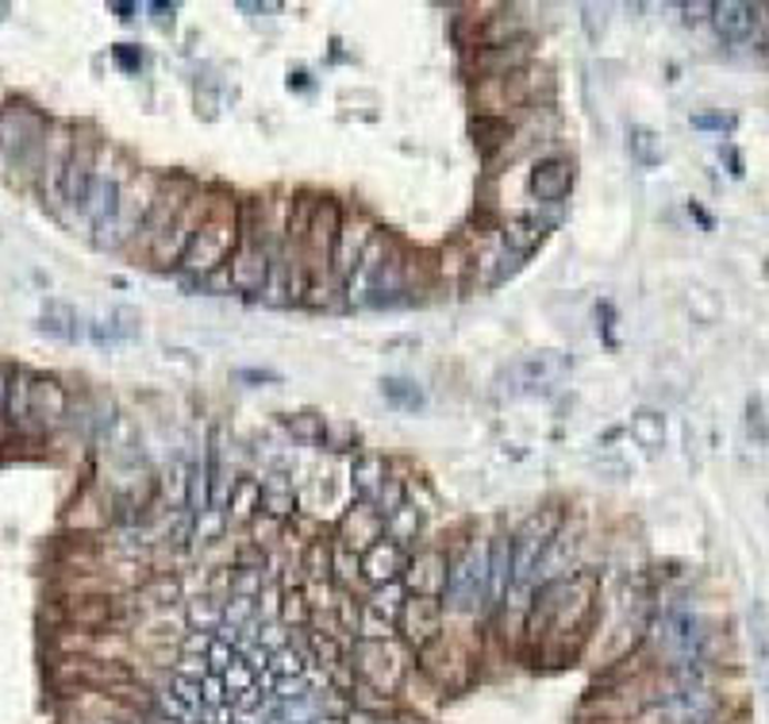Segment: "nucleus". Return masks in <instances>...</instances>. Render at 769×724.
Returning <instances> with one entry per match:
<instances>
[{
  "instance_id": "nucleus-1",
  "label": "nucleus",
  "mask_w": 769,
  "mask_h": 724,
  "mask_svg": "<svg viewBox=\"0 0 769 724\" xmlns=\"http://www.w3.org/2000/svg\"><path fill=\"white\" fill-rule=\"evenodd\" d=\"M239 200L228 193H205V216L197 224V236H193L189 251L181 259V270L197 273V278H212L216 270L228 267L235 244H239Z\"/></svg>"
},
{
  "instance_id": "nucleus-2",
  "label": "nucleus",
  "mask_w": 769,
  "mask_h": 724,
  "mask_svg": "<svg viewBox=\"0 0 769 724\" xmlns=\"http://www.w3.org/2000/svg\"><path fill=\"white\" fill-rule=\"evenodd\" d=\"M273 251H278V247H270L262 200H247V205L239 208V244H235V251L228 259V286L235 293H266Z\"/></svg>"
},
{
  "instance_id": "nucleus-3",
  "label": "nucleus",
  "mask_w": 769,
  "mask_h": 724,
  "mask_svg": "<svg viewBox=\"0 0 769 724\" xmlns=\"http://www.w3.org/2000/svg\"><path fill=\"white\" fill-rule=\"evenodd\" d=\"M485 606H489V544H469L458 559H450L447 609L469 617Z\"/></svg>"
},
{
  "instance_id": "nucleus-4",
  "label": "nucleus",
  "mask_w": 769,
  "mask_h": 724,
  "mask_svg": "<svg viewBox=\"0 0 769 724\" xmlns=\"http://www.w3.org/2000/svg\"><path fill=\"white\" fill-rule=\"evenodd\" d=\"M554 90V77L547 66H523L520 74L497 77V82H481L474 90V101H481L485 108L477 116H500L505 108H531L542 93Z\"/></svg>"
},
{
  "instance_id": "nucleus-5",
  "label": "nucleus",
  "mask_w": 769,
  "mask_h": 724,
  "mask_svg": "<svg viewBox=\"0 0 769 724\" xmlns=\"http://www.w3.org/2000/svg\"><path fill=\"white\" fill-rule=\"evenodd\" d=\"M339 224L343 213L331 197L315 200L312 224L304 236V273H308V293H320V281L328 286V273L335 267V244H339Z\"/></svg>"
},
{
  "instance_id": "nucleus-6",
  "label": "nucleus",
  "mask_w": 769,
  "mask_h": 724,
  "mask_svg": "<svg viewBox=\"0 0 769 724\" xmlns=\"http://www.w3.org/2000/svg\"><path fill=\"white\" fill-rule=\"evenodd\" d=\"M654 643H658V655L669 666H689L700 663L704 655V624L689 606H669L662 609L658 624H654Z\"/></svg>"
},
{
  "instance_id": "nucleus-7",
  "label": "nucleus",
  "mask_w": 769,
  "mask_h": 724,
  "mask_svg": "<svg viewBox=\"0 0 769 724\" xmlns=\"http://www.w3.org/2000/svg\"><path fill=\"white\" fill-rule=\"evenodd\" d=\"M354 674H358L362 686L377 690V694H393L404 679V655L393 640H366L358 635L354 640Z\"/></svg>"
},
{
  "instance_id": "nucleus-8",
  "label": "nucleus",
  "mask_w": 769,
  "mask_h": 724,
  "mask_svg": "<svg viewBox=\"0 0 769 724\" xmlns=\"http://www.w3.org/2000/svg\"><path fill=\"white\" fill-rule=\"evenodd\" d=\"M396 629L404 632V640L416 651L432 648L443 632V601L427 598V593H408L401 613H396Z\"/></svg>"
},
{
  "instance_id": "nucleus-9",
  "label": "nucleus",
  "mask_w": 769,
  "mask_h": 724,
  "mask_svg": "<svg viewBox=\"0 0 769 724\" xmlns=\"http://www.w3.org/2000/svg\"><path fill=\"white\" fill-rule=\"evenodd\" d=\"M565 374H570V355H562V351H531V355L516 359L505 377L512 382L516 393H531L562 382Z\"/></svg>"
},
{
  "instance_id": "nucleus-10",
  "label": "nucleus",
  "mask_w": 769,
  "mask_h": 724,
  "mask_svg": "<svg viewBox=\"0 0 769 724\" xmlns=\"http://www.w3.org/2000/svg\"><path fill=\"white\" fill-rule=\"evenodd\" d=\"M43 135H46V120L35 108H28V104H8L0 112V151H8V155L15 158L28 155Z\"/></svg>"
},
{
  "instance_id": "nucleus-11",
  "label": "nucleus",
  "mask_w": 769,
  "mask_h": 724,
  "mask_svg": "<svg viewBox=\"0 0 769 724\" xmlns=\"http://www.w3.org/2000/svg\"><path fill=\"white\" fill-rule=\"evenodd\" d=\"M474 74H481V82H497V77L520 74L523 66H531V39H516V43L500 46H477L474 59H469Z\"/></svg>"
},
{
  "instance_id": "nucleus-12",
  "label": "nucleus",
  "mask_w": 769,
  "mask_h": 724,
  "mask_svg": "<svg viewBox=\"0 0 769 724\" xmlns=\"http://www.w3.org/2000/svg\"><path fill=\"white\" fill-rule=\"evenodd\" d=\"M377 540H385V513L374 501H354L339 520V544L362 555Z\"/></svg>"
},
{
  "instance_id": "nucleus-13",
  "label": "nucleus",
  "mask_w": 769,
  "mask_h": 724,
  "mask_svg": "<svg viewBox=\"0 0 769 724\" xmlns=\"http://www.w3.org/2000/svg\"><path fill=\"white\" fill-rule=\"evenodd\" d=\"M447 575H450V559L439 547H419L416 555H408V567H404L408 590L427 593V598H443L447 593Z\"/></svg>"
},
{
  "instance_id": "nucleus-14",
  "label": "nucleus",
  "mask_w": 769,
  "mask_h": 724,
  "mask_svg": "<svg viewBox=\"0 0 769 724\" xmlns=\"http://www.w3.org/2000/svg\"><path fill=\"white\" fill-rule=\"evenodd\" d=\"M528 189L539 205H562L573 189V158H565V155L539 158L536 170H531V178H528Z\"/></svg>"
},
{
  "instance_id": "nucleus-15",
  "label": "nucleus",
  "mask_w": 769,
  "mask_h": 724,
  "mask_svg": "<svg viewBox=\"0 0 769 724\" xmlns=\"http://www.w3.org/2000/svg\"><path fill=\"white\" fill-rule=\"evenodd\" d=\"M374 224L366 220V216L354 213L351 220L339 224V244H335V267H331V273H335L339 281H351L354 267L362 262V255H366L370 239H374Z\"/></svg>"
},
{
  "instance_id": "nucleus-16",
  "label": "nucleus",
  "mask_w": 769,
  "mask_h": 724,
  "mask_svg": "<svg viewBox=\"0 0 769 724\" xmlns=\"http://www.w3.org/2000/svg\"><path fill=\"white\" fill-rule=\"evenodd\" d=\"M758 15H762V4L724 0V4H711V28L724 43H747L758 31Z\"/></svg>"
},
{
  "instance_id": "nucleus-17",
  "label": "nucleus",
  "mask_w": 769,
  "mask_h": 724,
  "mask_svg": "<svg viewBox=\"0 0 769 724\" xmlns=\"http://www.w3.org/2000/svg\"><path fill=\"white\" fill-rule=\"evenodd\" d=\"M119 208H124V182H119L116 174H96V182H93V189H89L81 213L89 216L93 228H104V224L116 220Z\"/></svg>"
},
{
  "instance_id": "nucleus-18",
  "label": "nucleus",
  "mask_w": 769,
  "mask_h": 724,
  "mask_svg": "<svg viewBox=\"0 0 769 724\" xmlns=\"http://www.w3.org/2000/svg\"><path fill=\"white\" fill-rule=\"evenodd\" d=\"M408 567V547L393 540H377L370 551H362V578H370L374 586H388L404 575Z\"/></svg>"
},
{
  "instance_id": "nucleus-19",
  "label": "nucleus",
  "mask_w": 769,
  "mask_h": 724,
  "mask_svg": "<svg viewBox=\"0 0 769 724\" xmlns=\"http://www.w3.org/2000/svg\"><path fill=\"white\" fill-rule=\"evenodd\" d=\"M96 182V163H93V143H81V147H74V155L62 163V197L70 200V205H85L89 189H93Z\"/></svg>"
},
{
  "instance_id": "nucleus-20",
  "label": "nucleus",
  "mask_w": 769,
  "mask_h": 724,
  "mask_svg": "<svg viewBox=\"0 0 769 724\" xmlns=\"http://www.w3.org/2000/svg\"><path fill=\"white\" fill-rule=\"evenodd\" d=\"M747 640H750V655H755L758 686H762L766 710H769V609L762 598H755L747 609Z\"/></svg>"
},
{
  "instance_id": "nucleus-21",
  "label": "nucleus",
  "mask_w": 769,
  "mask_h": 724,
  "mask_svg": "<svg viewBox=\"0 0 769 724\" xmlns=\"http://www.w3.org/2000/svg\"><path fill=\"white\" fill-rule=\"evenodd\" d=\"M66 390H62L59 382H51V377H35V382L28 385V416H35V421L51 424L59 421V416H66Z\"/></svg>"
},
{
  "instance_id": "nucleus-22",
  "label": "nucleus",
  "mask_w": 769,
  "mask_h": 724,
  "mask_svg": "<svg viewBox=\"0 0 769 724\" xmlns=\"http://www.w3.org/2000/svg\"><path fill=\"white\" fill-rule=\"evenodd\" d=\"M469 135H474V143H477V151L485 155V163H492V158H497L500 151L512 143L516 124L508 116H474Z\"/></svg>"
},
{
  "instance_id": "nucleus-23",
  "label": "nucleus",
  "mask_w": 769,
  "mask_h": 724,
  "mask_svg": "<svg viewBox=\"0 0 769 724\" xmlns=\"http://www.w3.org/2000/svg\"><path fill=\"white\" fill-rule=\"evenodd\" d=\"M512 593V536H497L489 540V606Z\"/></svg>"
},
{
  "instance_id": "nucleus-24",
  "label": "nucleus",
  "mask_w": 769,
  "mask_h": 724,
  "mask_svg": "<svg viewBox=\"0 0 769 724\" xmlns=\"http://www.w3.org/2000/svg\"><path fill=\"white\" fill-rule=\"evenodd\" d=\"M351 482H354V494H358V501H374L385 494L388 486V463L382 455H358L351 466Z\"/></svg>"
},
{
  "instance_id": "nucleus-25",
  "label": "nucleus",
  "mask_w": 769,
  "mask_h": 724,
  "mask_svg": "<svg viewBox=\"0 0 769 724\" xmlns=\"http://www.w3.org/2000/svg\"><path fill=\"white\" fill-rule=\"evenodd\" d=\"M547 231H550V220H539V216H520V220H508L505 228H500V239H505V251L528 259L542 239H547Z\"/></svg>"
},
{
  "instance_id": "nucleus-26",
  "label": "nucleus",
  "mask_w": 769,
  "mask_h": 724,
  "mask_svg": "<svg viewBox=\"0 0 769 724\" xmlns=\"http://www.w3.org/2000/svg\"><path fill=\"white\" fill-rule=\"evenodd\" d=\"M39 328H43L46 335H54V340H62V343H77L81 335H85L77 309H74V304H66V301H46L43 312H39Z\"/></svg>"
},
{
  "instance_id": "nucleus-27",
  "label": "nucleus",
  "mask_w": 769,
  "mask_h": 724,
  "mask_svg": "<svg viewBox=\"0 0 769 724\" xmlns=\"http://www.w3.org/2000/svg\"><path fill=\"white\" fill-rule=\"evenodd\" d=\"M139 312L127 309V304H116V309H108V317L96 320L93 324V340L96 343H132L139 340Z\"/></svg>"
},
{
  "instance_id": "nucleus-28",
  "label": "nucleus",
  "mask_w": 769,
  "mask_h": 724,
  "mask_svg": "<svg viewBox=\"0 0 769 724\" xmlns=\"http://www.w3.org/2000/svg\"><path fill=\"white\" fill-rule=\"evenodd\" d=\"M419 528H424V513H419L412 501H401V505H396V509L385 517V540L408 547V544H416Z\"/></svg>"
},
{
  "instance_id": "nucleus-29",
  "label": "nucleus",
  "mask_w": 769,
  "mask_h": 724,
  "mask_svg": "<svg viewBox=\"0 0 769 724\" xmlns=\"http://www.w3.org/2000/svg\"><path fill=\"white\" fill-rule=\"evenodd\" d=\"M382 397H385L393 408H401V413H416V408L427 405V393L419 390V385L412 382V377H401V374L382 377Z\"/></svg>"
},
{
  "instance_id": "nucleus-30",
  "label": "nucleus",
  "mask_w": 769,
  "mask_h": 724,
  "mask_svg": "<svg viewBox=\"0 0 769 724\" xmlns=\"http://www.w3.org/2000/svg\"><path fill=\"white\" fill-rule=\"evenodd\" d=\"M262 509V482L258 478H235V486H231V497H228V513H231V520H250L254 513Z\"/></svg>"
},
{
  "instance_id": "nucleus-31",
  "label": "nucleus",
  "mask_w": 769,
  "mask_h": 724,
  "mask_svg": "<svg viewBox=\"0 0 769 724\" xmlns=\"http://www.w3.org/2000/svg\"><path fill=\"white\" fill-rule=\"evenodd\" d=\"M631 436H635V444L646 447V452H658V447L666 444V416L654 413V408H638V413L631 416Z\"/></svg>"
},
{
  "instance_id": "nucleus-32",
  "label": "nucleus",
  "mask_w": 769,
  "mask_h": 724,
  "mask_svg": "<svg viewBox=\"0 0 769 724\" xmlns=\"http://www.w3.org/2000/svg\"><path fill=\"white\" fill-rule=\"evenodd\" d=\"M627 151L638 166H658L662 163V135L646 124H635L627 132Z\"/></svg>"
},
{
  "instance_id": "nucleus-33",
  "label": "nucleus",
  "mask_w": 769,
  "mask_h": 724,
  "mask_svg": "<svg viewBox=\"0 0 769 724\" xmlns=\"http://www.w3.org/2000/svg\"><path fill=\"white\" fill-rule=\"evenodd\" d=\"M262 513L273 520H285L297 513V494L293 486H285V482H278V474H273L270 482H262Z\"/></svg>"
},
{
  "instance_id": "nucleus-34",
  "label": "nucleus",
  "mask_w": 769,
  "mask_h": 724,
  "mask_svg": "<svg viewBox=\"0 0 769 724\" xmlns=\"http://www.w3.org/2000/svg\"><path fill=\"white\" fill-rule=\"evenodd\" d=\"M281 428H285L293 439H301V444H323V428H328V421L315 413H293V416H281Z\"/></svg>"
},
{
  "instance_id": "nucleus-35",
  "label": "nucleus",
  "mask_w": 769,
  "mask_h": 724,
  "mask_svg": "<svg viewBox=\"0 0 769 724\" xmlns=\"http://www.w3.org/2000/svg\"><path fill=\"white\" fill-rule=\"evenodd\" d=\"M401 606H404V598H401V586H396V582H388V586H374V593H370V601H366L370 613H377V617H382V621H388V624L396 621V613H401Z\"/></svg>"
},
{
  "instance_id": "nucleus-36",
  "label": "nucleus",
  "mask_w": 769,
  "mask_h": 724,
  "mask_svg": "<svg viewBox=\"0 0 769 724\" xmlns=\"http://www.w3.org/2000/svg\"><path fill=\"white\" fill-rule=\"evenodd\" d=\"M331 570H335L339 582H354V578H362V555L351 551V547L335 544L331 547Z\"/></svg>"
},
{
  "instance_id": "nucleus-37",
  "label": "nucleus",
  "mask_w": 769,
  "mask_h": 724,
  "mask_svg": "<svg viewBox=\"0 0 769 724\" xmlns=\"http://www.w3.org/2000/svg\"><path fill=\"white\" fill-rule=\"evenodd\" d=\"M747 432L755 444H766L769 439V421H766V401L762 393H750L747 397Z\"/></svg>"
},
{
  "instance_id": "nucleus-38",
  "label": "nucleus",
  "mask_w": 769,
  "mask_h": 724,
  "mask_svg": "<svg viewBox=\"0 0 769 724\" xmlns=\"http://www.w3.org/2000/svg\"><path fill=\"white\" fill-rule=\"evenodd\" d=\"M354 444H358V432H354V424L328 421V428H323V447H331V452H351Z\"/></svg>"
},
{
  "instance_id": "nucleus-39",
  "label": "nucleus",
  "mask_w": 769,
  "mask_h": 724,
  "mask_svg": "<svg viewBox=\"0 0 769 724\" xmlns=\"http://www.w3.org/2000/svg\"><path fill=\"white\" fill-rule=\"evenodd\" d=\"M281 621L293 624V629H304V624H308L304 590H285V593H281Z\"/></svg>"
},
{
  "instance_id": "nucleus-40",
  "label": "nucleus",
  "mask_w": 769,
  "mask_h": 724,
  "mask_svg": "<svg viewBox=\"0 0 769 724\" xmlns=\"http://www.w3.org/2000/svg\"><path fill=\"white\" fill-rule=\"evenodd\" d=\"M331 547L335 544H312V551H308V570H312V578H323V582L331 578Z\"/></svg>"
},
{
  "instance_id": "nucleus-41",
  "label": "nucleus",
  "mask_w": 769,
  "mask_h": 724,
  "mask_svg": "<svg viewBox=\"0 0 769 724\" xmlns=\"http://www.w3.org/2000/svg\"><path fill=\"white\" fill-rule=\"evenodd\" d=\"M581 12H585V31H589V39H593V43H601V35H604V8L585 4Z\"/></svg>"
},
{
  "instance_id": "nucleus-42",
  "label": "nucleus",
  "mask_w": 769,
  "mask_h": 724,
  "mask_svg": "<svg viewBox=\"0 0 769 724\" xmlns=\"http://www.w3.org/2000/svg\"><path fill=\"white\" fill-rule=\"evenodd\" d=\"M693 127H700V132H731L735 120L731 116H693Z\"/></svg>"
},
{
  "instance_id": "nucleus-43",
  "label": "nucleus",
  "mask_w": 769,
  "mask_h": 724,
  "mask_svg": "<svg viewBox=\"0 0 769 724\" xmlns=\"http://www.w3.org/2000/svg\"><path fill=\"white\" fill-rule=\"evenodd\" d=\"M116 62H119V66H124V70H139L143 66V54L139 51H132V46H116Z\"/></svg>"
},
{
  "instance_id": "nucleus-44",
  "label": "nucleus",
  "mask_w": 769,
  "mask_h": 724,
  "mask_svg": "<svg viewBox=\"0 0 769 724\" xmlns=\"http://www.w3.org/2000/svg\"><path fill=\"white\" fill-rule=\"evenodd\" d=\"M239 382H281V374H273V370H239Z\"/></svg>"
},
{
  "instance_id": "nucleus-45",
  "label": "nucleus",
  "mask_w": 769,
  "mask_h": 724,
  "mask_svg": "<svg viewBox=\"0 0 769 724\" xmlns=\"http://www.w3.org/2000/svg\"><path fill=\"white\" fill-rule=\"evenodd\" d=\"M343 724H385V717H382V713H374V710H354Z\"/></svg>"
},
{
  "instance_id": "nucleus-46",
  "label": "nucleus",
  "mask_w": 769,
  "mask_h": 724,
  "mask_svg": "<svg viewBox=\"0 0 769 724\" xmlns=\"http://www.w3.org/2000/svg\"><path fill=\"white\" fill-rule=\"evenodd\" d=\"M12 370L8 366H0V413H4V405H8V397H12Z\"/></svg>"
},
{
  "instance_id": "nucleus-47",
  "label": "nucleus",
  "mask_w": 769,
  "mask_h": 724,
  "mask_svg": "<svg viewBox=\"0 0 769 724\" xmlns=\"http://www.w3.org/2000/svg\"><path fill=\"white\" fill-rule=\"evenodd\" d=\"M150 12H158V28H174V4H150Z\"/></svg>"
},
{
  "instance_id": "nucleus-48",
  "label": "nucleus",
  "mask_w": 769,
  "mask_h": 724,
  "mask_svg": "<svg viewBox=\"0 0 769 724\" xmlns=\"http://www.w3.org/2000/svg\"><path fill=\"white\" fill-rule=\"evenodd\" d=\"M685 12H689L685 20L696 23V20H704V12H711V4H685Z\"/></svg>"
},
{
  "instance_id": "nucleus-49",
  "label": "nucleus",
  "mask_w": 769,
  "mask_h": 724,
  "mask_svg": "<svg viewBox=\"0 0 769 724\" xmlns=\"http://www.w3.org/2000/svg\"><path fill=\"white\" fill-rule=\"evenodd\" d=\"M112 12H119V20H135V15L132 12H139V8H135V4H119V0H112Z\"/></svg>"
}]
</instances>
